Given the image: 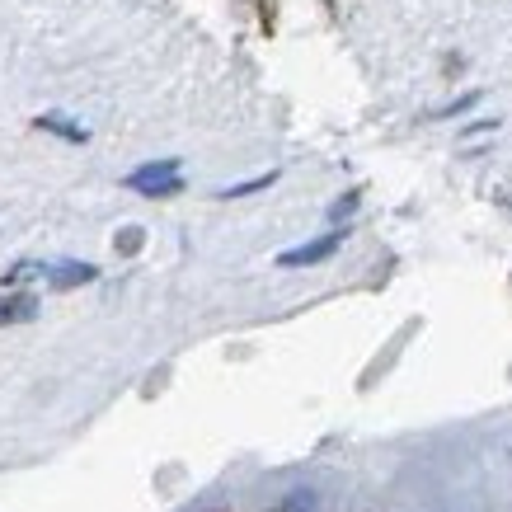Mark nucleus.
<instances>
[{"instance_id": "f257e3e1", "label": "nucleus", "mask_w": 512, "mask_h": 512, "mask_svg": "<svg viewBox=\"0 0 512 512\" xmlns=\"http://www.w3.org/2000/svg\"><path fill=\"white\" fill-rule=\"evenodd\" d=\"M123 184L132 188V193H146V198H174V193H184V174H179V160L165 156V160L137 165Z\"/></svg>"}, {"instance_id": "f03ea898", "label": "nucleus", "mask_w": 512, "mask_h": 512, "mask_svg": "<svg viewBox=\"0 0 512 512\" xmlns=\"http://www.w3.org/2000/svg\"><path fill=\"white\" fill-rule=\"evenodd\" d=\"M343 245V231H329L320 235V240H306V245L296 249H282L278 254V268H311V264H325V259H334Z\"/></svg>"}, {"instance_id": "7ed1b4c3", "label": "nucleus", "mask_w": 512, "mask_h": 512, "mask_svg": "<svg viewBox=\"0 0 512 512\" xmlns=\"http://www.w3.org/2000/svg\"><path fill=\"white\" fill-rule=\"evenodd\" d=\"M43 273H47V282H52L57 292H66V287H80V282H94V278H99V268H94V264H71V259H66V264L43 268Z\"/></svg>"}, {"instance_id": "20e7f679", "label": "nucleus", "mask_w": 512, "mask_h": 512, "mask_svg": "<svg viewBox=\"0 0 512 512\" xmlns=\"http://www.w3.org/2000/svg\"><path fill=\"white\" fill-rule=\"evenodd\" d=\"M33 315H38V296H29V292L0 301V325H19V320H33Z\"/></svg>"}, {"instance_id": "39448f33", "label": "nucleus", "mask_w": 512, "mask_h": 512, "mask_svg": "<svg viewBox=\"0 0 512 512\" xmlns=\"http://www.w3.org/2000/svg\"><path fill=\"white\" fill-rule=\"evenodd\" d=\"M38 127H43V132H57V137H66V141H90V132H85L80 123H71L66 113H43Z\"/></svg>"}, {"instance_id": "423d86ee", "label": "nucleus", "mask_w": 512, "mask_h": 512, "mask_svg": "<svg viewBox=\"0 0 512 512\" xmlns=\"http://www.w3.org/2000/svg\"><path fill=\"white\" fill-rule=\"evenodd\" d=\"M278 179V174L268 170V174H259V179H249V184H231V188H221V198H245V193H259V188H268Z\"/></svg>"}, {"instance_id": "0eeeda50", "label": "nucleus", "mask_w": 512, "mask_h": 512, "mask_svg": "<svg viewBox=\"0 0 512 512\" xmlns=\"http://www.w3.org/2000/svg\"><path fill=\"white\" fill-rule=\"evenodd\" d=\"M353 207H357V193H348V198H339V202H334V221H339V217H348Z\"/></svg>"}]
</instances>
